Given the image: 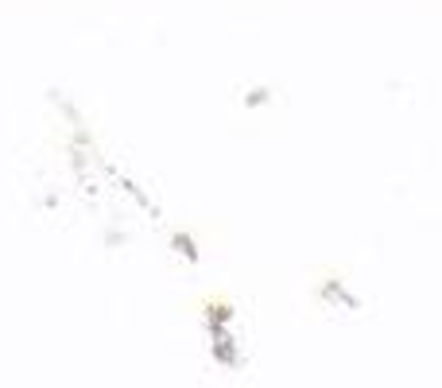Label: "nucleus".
I'll return each mask as SVG.
<instances>
[]
</instances>
